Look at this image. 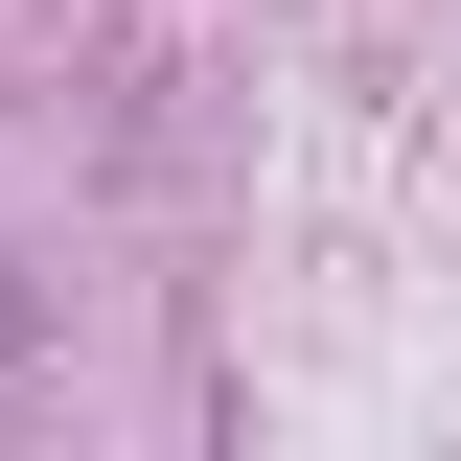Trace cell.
Here are the masks:
<instances>
[{"mask_svg": "<svg viewBox=\"0 0 461 461\" xmlns=\"http://www.w3.org/2000/svg\"><path fill=\"white\" fill-rule=\"evenodd\" d=\"M0 346H23V277H0Z\"/></svg>", "mask_w": 461, "mask_h": 461, "instance_id": "obj_1", "label": "cell"}]
</instances>
